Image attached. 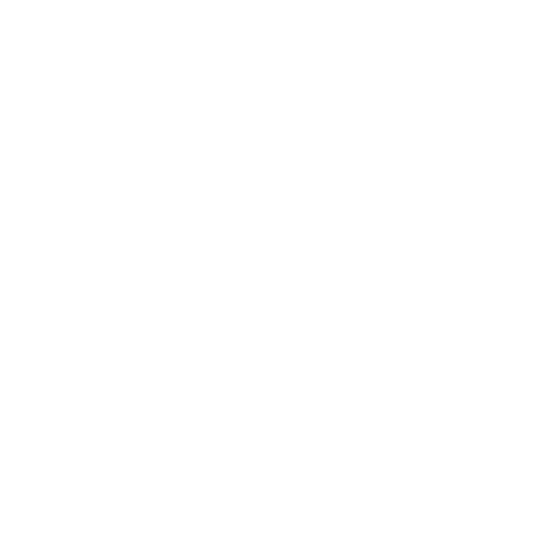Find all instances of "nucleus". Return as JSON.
I'll return each instance as SVG.
<instances>
[]
</instances>
